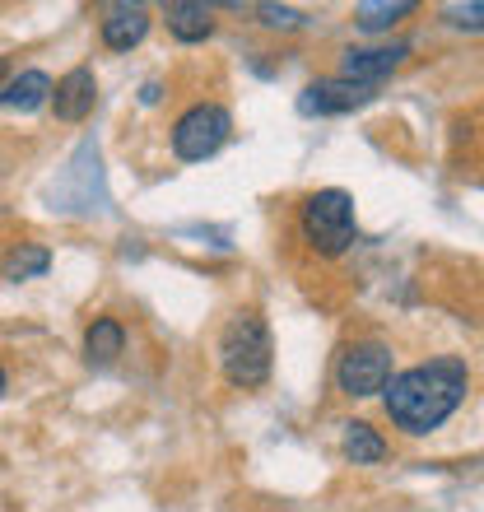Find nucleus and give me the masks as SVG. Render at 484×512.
Returning a JSON list of instances; mask_svg holds the SVG:
<instances>
[{
    "label": "nucleus",
    "mask_w": 484,
    "mask_h": 512,
    "mask_svg": "<svg viewBox=\"0 0 484 512\" xmlns=\"http://www.w3.org/2000/svg\"><path fill=\"white\" fill-rule=\"evenodd\" d=\"M382 391H387V415L396 419L405 433H429L466 401L471 373H466L461 359H429V364L391 378Z\"/></svg>",
    "instance_id": "nucleus-1"
},
{
    "label": "nucleus",
    "mask_w": 484,
    "mask_h": 512,
    "mask_svg": "<svg viewBox=\"0 0 484 512\" xmlns=\"http://www.w3.org/2000/svg\"><path fill=\"white\" fill-rule=\"evenodd\" d=\"M377 94V84H354V80H317L298 94V112L303 117H340V112L363 108Z\"/></svg>",
    "instance_id": "nucleus-6"
},
{
    "label": "nucleus",
    "mask_w": 484,
    "mask_h": 512,
    "mask_svg": "<svg viewBox=\"0 0 484 512\" xmlns=\"http://www.w3.org/2000/svg\"><path fill=\"white\" fill-rule=\"evenodd\" d=\"M0 80H5V61H0Z\"/></svg>",
    "instance_id": "nucleus-20"
},
{
    "label": "nucleus",
    "mask_w": 484,
    "mask_h": 512,
    "mask_svg": "<svg viewBox=\"0 0 484 512\" xmlns=\"http://www.w3.org/2000/svg\"><path fill=\"white\" fill-rule=\"evenodd\" d=\"M229 131H233V117L224 108H215V103H201V108L182 112V117H177V126H173L177 159H187V163L210 159V154H219V149H224Z\"/></svg>",
    "instance_id": "nucleus-4"
},
{
    "label": "nucleus",
    "mask_w": 484,
    "mask_h": 512,
    "mask_svg": "<svg viewBox=\"0 0 484 512\" xmlns=\"http://www.w3.org/2000/svg\"><path fill=\"white\" fill-rule=\"evenodd\" d=\"M121 345H126V331H121V322H112V317H98L94 326H89V336H84V359L98 368H108L112 359L121 354Z\"/></svg>",
    "instance_id": "nucleus-12"
},
{
    "label": "nucleus",
    "mask_w": 484,
    "mask_h": 512,
    "mask_svg": "<svg viewBox=\"0 0 484 512\" xmlns=\"http://www.w3.org/2000/svg\"><path fill=\"white\" fill-rule=\"evenodd\" d=\"M405 14H415V0H363L359 10H354V24L363 28V33H377V28H391L396 19H405Z\"/></svg>",
    "instance_id": "nucleus-13"
},
{
    "label": "nucleus",
    "mask_w": 484,
    "mask_h": 512,
    "mask_svg": "<svg viewBox=\"0 0 484 512\" xmlns=\"http://www.w3.org/2000/svg\"><path fill=\"white\" fill-rule=\"evenodd\" d=\"M345 457H350L354 466H373V461L387 457V443H382L368 424H350V433H345Z\"/></svg>",
    "instance_id": "nucleus-15"
},
{
    "label": "nucleus",
    "mask_w": 484,
    "mask_h": 512,
    "mask_svg": "<svg viewBox=\"0 0 484 512\" xmlns=\"http://www.w3.org/2000/svg\"><path fill=\"white\" fill-rule=\"evenodd\" d=\"M261 19H266L270 28H298L303 24V14L289 10V5H261Z\"/></svg>",
    "instance_id": "nucleus-16"
},
{
    "label": "nucleus",
    "mask_w": 484,
    "mask_h": 512,
    "mask_svg": "<svg viewBox=\"0 0 484 512\" xmlns=\"http://www.w3.org/2000/svg\"><path fill=\"white\" fill-rule=\"evenodd\" d=\"M0 396H5V368H0Z\"/></svg>",
    "instance_id": "nucleus-19"
},
{
    "label": "nucleus",
    "mask_w": 484,
    "mask_h": 512,
    "mask_svg": "<svg viewBox=\"0 0 484 512\" xmlns=\"http://www.w3.org/2000/svg\"><path fill=\"white\" fill-rule=\"evenodd\" d=\"M410 56V47L405 42H396V47H350L345 52V75L340 80H354V84H377L387 70H396Z\"/></svg>",
    "instance_id": "nucleus-8"
},
{
    "label": "nucleus",
    "mask_w": 484,
    "mask_h": 512,
    "mask_svg": "<svg viewBox=\"0 0 484 512\" xmlns=\"http://www.w3.org/2000/svg\"><path fill=\"white\" fill-rule=\"evenodd\" d=\"M270 331L261 317L252 312H242L224 326V336H219V364H224V378L233 387H261L270 378Z\"/></svg>",
    "instance_id": "nucleus-2"
},
{
    "label": "nucleus",
    "mask_w": 484,
    "mask_h": 512,
    "mask_svg": "<svg viewBox=\"0 0 484 512\" xmlns=\"http://www.w3.org/2000/svg\"><path fill=\"white\" fill-rule=\"evenodd\" d=\"M168 33L177 42H205L215 33V10L210 5H196V0H173L168 5Z\"/></svg>",
    "instance_id": "nucleus-10"
},
{
    "label": "nucleus",
    "mask_w": 484,
    "mask_h": 512,
    "mask_svg": "<svg viewBox=\"0 0 484 512\" xmlns=\"http://www.w3.org/2000/svg\"><path fill=\"white\" fill-rule=\"evenodd\" d=\"M140 103H159V80H149L145 89H140Z\"/></svg>",
    "instance_id": "nucleus-18"
},
{
    "label": "nucleus",
    "mask_w": 484,
    "mask_h": 512,
    "mask_svg": "<svg viewBox=\"0 0 484 512\" xmlns=\"http://www.w3.org/2000/svg\"><path fill=\"white\" fill-rule=\"evenodd\" d=\"M480 14H484V5H447V19L461 28H471V33H480V24H484Z\"/></svg>",
    "instance_id": "nucleus-17"
},
{
    "label": "nucleus",
    "mask_w": 484,
    "mask_h": 512,
    "mask_svg": "<svg viewBox=\"0 0 484 512\" xmlns=\"http://www.w3.org/2000/svg\"><path fill=\"white\" fill-rule=\"evenodd\" d=\"M47 98H52V80H47L42 70H24L19 80H10L0 89V103L14 112H33V108H42Z\"/></svg>",
    "instance_id": "nucleus-11"
},
{
    "label": "nucleus",
    "mask_w": 484,
    "mask_h": 512,
    "mask_svg": "<svg viewBox=\"0 0 484 512\" xmlns=\"http://www.w3.org/2000/svg\"><path fill=\"white\" fill-rule=\"evenodd\" d=\"M98 103V80H94V70H84L75 66L70 75H61L52 89V108L61 122H84L89 112H94Z\"/></svg>",
    "instance_id": "nucleus-7"
},
{
    "label": "nucleus",
    "mask_w": 484,
    "mask_h": 512,
    "mask_svg": "<svg viewBox=\"0 0 484 512\" xmlns=\"http://www.w3.org/2000/svg\"><path fill=\"white\" fill-rule=\"evenodd\" d=\"M149 33V10L145 5H112L103 19V42L112 52H131L135 42Z\"/></svg>",
    "instance_id": "nucleus-9"
},
{
    "label": "nucleus",
    "mask_w": 484,
    "mask_h": 512,
    "mask_svg": "<svg viewBox=\"0 0 484 512\" xmlns=\"http://www.w3.org/2000/svg\"><path fill=\"white\" fill-rule=\"evenodd\" d=\"M52 266V252L47 247H38V243H19L10 256H5V280H38L42 270Z\"/></svg>",
    "instance_id": "nucleus-14"
},
{
    "label": "nucleus",
    "mask_w": 484,
    "mask_h": 512,
    "mask_svg": "<svg viewBox=\"0 0 484 512\" xmlns=\"http://www.w3.org/2000/svg\"><path fill=\"white\" fill-rule=\"evenodd\" d=\"M336 382L345 396H377V391L391 382V350L382 340L350 345L345 359H340V368H336Z\"/></svg>",
    "instance_id": "nucleus-5"
},
{
    "label": "nucleus",
    "mask_w": 484,
    "mask_h": 512,
    "mask_svg": "<svg viewBox=\"0 0 484 512\" xmlns=\"http://www.w3.org/2000/svg\"><path fill=\"white\" fill-rule=\"evenodd\" d=\"M303 233H308V243L317 247L322 256H340L350 252L354 238H359V219H354V201L345 191H317L308 196L303 205Z\"/></svg>",
    "instance_id": "nucleus-3"
}]
</instances>
